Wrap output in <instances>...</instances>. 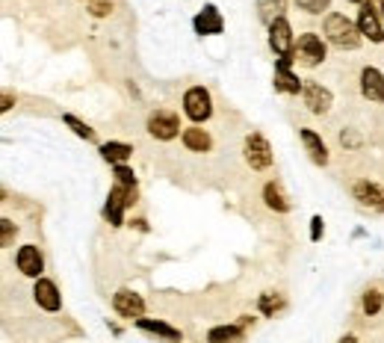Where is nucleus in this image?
<instances>
[{
  "label": "nucleus",
  "instance_id": "nucleus-1",
  "mask_svg": "<svg viewBox=\"0 0 384 343\" xmlns=\"http://www.w3.org/2000/svg\"><path fill=\"white\" fill-rule=\"evenodd\" d=\"M326 36H328V42L340 51H355L360 48V30L358 24H352L346 15H340V12H331L326 18Z\"/></svg>",
  "mask_w": 384,
  "mask_h": 343
},
{
  "label": "nucleus",
  "instance_id": "nucleus-17",
  "mask_svg": "<svg viewBox=\"0 0 384 343\" xmlns=\"http://www.w3.org/2000/svg\"><path fill=\"white\" fill-rule=\"evenodd\" d=\"M299 136H301V145H305V151L311 154L313 163L316 166H326L328 163V148H326V143H322V136L316 130H311V128H301Z\"/></svg>",
  "mask_w": 384,
  "mask_h": 343
},
{
  "label": "nucleus",
  "instance_id": "nucleus-14",
  "mask_svg": "<svg viewBox=\"0 0 384 343\" xmlns=\"http://www.w3.org/2000/svg\"><path fill=\"white\" fill-rule=\"evenodd\" d=\"M352 193L363 208H373V210L384 213V187H378L375 180H358V184L352 187Z\"/></svg>",
  "mask_w": 384,
  "mask_h": 343
},
{
  "label": "nucleus",
  "instance_id": "nucleus-8",
  "mask_svg": "<svg viewBox=\"0 0 384 343\" xmlns=\"http://www.w3.org/2000/svg\"><path fill=\"white\" fill-rule=\"evenodd\" d=\"M301 98H305V107H308L313 116H326V113L331 110V104H334V95H331L326 86H322V83H316V80H305Z\"/></svg>",
  "mask_w": 384,
  "mask_h": 343
},
{
  "label": "nucleus",
  "instance_id": "nucleus-24",
  "mask_svg": "<svg viewBox=\"0 0 384 343\" xmlns=\"http://www.w3.org/2000/svg\"><path fill=\"white\" fill-rule=\"evenodd\" d=\"M381 308H384V293L381 290H367V293H363V314L375 317Z\"/></svg>",
  "mask_w": 384,
  "mask_h": 343
},
{
  "label": "nucleus",
  "instance_id": "nucleus-19",
  "mask_svg": "<svg viewBox=\"0 0 384 343\" xmlns=\"http://www.w3.org/2000/svg\"><path fill=\"white\" fill-rule=\"evenodd\" d=\"M264 201H266V208L275 210V213H287L290 210V198L284 195V190H281L275 180H269V184L264 187Z\"/></svg>",
  "mask_w": 384,
  "mask_h": 343
},
{
  "label": "nucleus",
  "instance_id": "nucleus-34",
  "mask_svg": "<svg viewBox=\"0 0 384 343\" xmlns=\"http://www.w3.org/2000/svg\"><path fill=\"white\" fill-rule=\"evenodd\" d=\"M349 4H358L360 6V4H367V0H349Z\"/></svg>",
  "mask_w": 384,
  "mask_h": 343
},
{
  "label": "nucleus",
  "instance_id": "nucleus-4",
  "mask_svg": "<svg viewBox=\"0 0 384 343\" xmlns=\"http://www.w3.org/2000/svg\"><path fill=\"white\" fill-rule=\"evenodd\" d=\"M184 113H187V118H192L195 125L207 122V118L213 116L210 92H207L204 86H192V89H187V95H184Z\"/></svg>",
  "mask_w": 384,
  "mask_h": 343
},
{
  "label": "nucleus",
  "instance_id": "nucleus-28",
  "mask_svg": "<svg viewBox=\"0 0 384 343\" xmlns=\"http://www.w3.org/2000/svg\"><path fill=\"white\" fill-rule=\"evenodd\" d=\"M299 9L301 12H308V15H319V12H326L331 6V0H296Z\"/></svg>",
  "mask_w": 384,
  "mask_h": 343
},
{
  "label": "nucleus",
  "instance_id": "nucleus-10",
  "mask_svg": "<svg viewBox=\"0 0 384 343\" xmlns=\"http://www.w3.org/2000/svg\"><path fill=\"white\" fill-rule=\"evenodd\" d=\"M296 56H278V66H275V89L278 92H287V95H299L305 89V80H299L290 66H293Z\"/></svg>",
  "mask_w": 384,
  "mask_h": 343
},
{
  "label": "nucleus",
  "instance_id": "nucleus-30",
  "mask_svg": "<svg viewBox=\"0 0 384 343\" xmlns=\"http://www.w3.org/2000/svg\"><path fill=\"white\" fill-rule=\"evenodd\" d=\"M89 12H92L95 18H107V15L113 12V4H107V0H92V4H89Z\"/></svg>",
  "mask_w": 384,
  "mask_h": 343
},
{
  "label": "nucleus",
  "instance_id": "nucleus-26",
  "mask_svg": "<svg viewBox=\"0 0 384 343\" xmlns=\"http://www.w3.org/2000/svg\"><path fill=\"white\" fill-rule=\"evenodd\" d=\"M281 308H284V299H281L278 293H264V296H260V314L272 317V314L281 311Z\"/></svg>",
  "mask_w": 384,
  "mask_h": 343
},
{
  "label": "nucleus",
  "instance_id": "nucleus-2",
  "mask_svg": "<svg viewBox=\"0 0 384 343\" xmlns=\"http://www.w3.org/2000/svg\"><path fill=\"white\" fill-rule=\"evenodd\" d=\"M136 201V187H125V184H115L107 195V205H104V219L110 225H125V210Z\"/></svg>",
  "mask_w": 384,
  "mask_h": 343
},
{
  "label": "nucleus",
  "instance_id": "nucleus-29",
  "mask_svg": "<svg viewBox=\"0 0 384 343\" xmlns=\"http://www.w3.org/2000/svg\"><path fill=\"white\" fill-rule=\"evenodd\" d=\"M0 225H4V237H0V243H4V246H12V240H15V234H18V225H15L12 219H4Z\"/></svg>",
  "mask_w": 384,
  "mask_h": 343
},
{
  "label": "nucleus",
  "instance_id": "nucleus-31",
  "mask_svg": "<svg viewBox=\"0 0 384 343\" xmlns=\"http://www.w3.org/2000/svg\"><path fill=\"white\" fill-rule=\"evenodd\" d=\"M322 234H326V222H322V216H313L311 219V240H313V243H319Z\"/></svg>",
  "mask_w": 384,
  "mask_h": 343
},
{
  "label": "nucleus",
  "instance_id": "nucleus-23",
  "mask_svg": "<svg viewBox=\"0 0 384 343\" xmlns=\"http://www.w3.org/2000/svg\"><path fill=\"white\" fill-rule=\"evenodd\" d=\"M242 334H246V329H242V326H216V329H210L207 340H210V343H219V340H239Z\"/></svg>",
  "mask_w": 384,
  "mask_h": 343
},
{
  "label": "nucleus",
  "instance_id": "nucleus-13",
  "mask_svg": "<svg viewBox=\"0 0 384 343\" xmlns=\"http://www.w3.org/2000/svg\"><path fill=\"white\" fill-rule=\"evenodd\" d=\"M192 27H195L198 36H219L222 30H225V21H222V12L213 4H207L192 18Z\"/></svg>",
  "mask_w": 384,
  "mask_h": 343
},
{
  "label": "nucleus",
  "instance_id": "nucleus-3",
  "mask_svg": "<svg viewBox=\"0 0 384 343\" xmlns=\"http://www.w3.org/2000/svg\"><path fill=\"white\" fill-rule=\"evenodd\" d=\"M242 154H246V163L254 172H264L272 166V145L266 143L264 133H249L246 143H242Z\"/></svg>",
  "mask_w": 384,
  "mask_h": 343
},
{
  "label": "nucleus",
  "instance_id": "nucleus-9",
  "mask_svg": "<svg viewBox=\"0 0 384 343\" xmlns=\"http://www.w3.org/2000/svg\"><path fill=\"white\" fill-rule=\"evenodd\" d=\"M358 30L360 36H367L370 42L381 45L384 42V27H381V18L373 6V0H367V4H360V12H358Z\"/></svg>",
  "mask_w": 384,
  "mask_h": 343
},
{
  "label": "nucleus",
  "instance_id": "nucleus-15",
  "mask_svg": "<svg viewBox=\"0 0 384 343\" xmlns=\"http://www.w3.org/2000/svg\"><path fill=\"white\" fill-rule=\"evenodd\" d=\"M360 95L375 104H384V74L373 66H367L360 71Z\"/></svg>",
  "mask_w": 384,
  "mask_h": 343
},
{
  "label": "nucleus",
  "instance_id": "nucleus-32",
  "mask_svg": "<svg viewBox=\"0 0 384 343\" xmlns=\"http://www.w3.org/2000/svg\"><path fill=\"white\" fill-rule=\"evenodd\" d=\"M340 143H343V148H358V136H352V133H340Z\"/></svg>",
  "mask_w": 384,
  "mask_h": 343
},
{
  "label": "nucleus",
  "instance_id": "nucleus-25",
  "mask_svg": "<svg viewBox=\"0 0 384 343\" xmlns=\"http://www.w3.org/2000/svg\"><path fill=\"white\" fill-rule=\"evenodd\" d=\"M63 122H66V125H68V128H71V130H74V133H77L80 139H86V143H89V139H95V130H92V128H89L86 122H80L77 116L66 113V116H63Z\"/></svg>",
  "mask_w": 384,
  "mask_h": 343
},
{
  "label": "nucleus",
  "instance_id": "nucleus-7",
  "mask_svg": "<svg viewBox=\"0 0 384 343\" xmlns=\"http://www.w3.org/2000/svg\"><path fill=\"white\" fill-rule=\"evenodd\" d=\"M269 48L275 51V56H293V51H296V39H293L290 21L284 15L269 24Z\"/></svg>",
  "mask_w": 384,
  "mask_h": 343
},
{
  "label": "nucleus",
  "instance_id": "nucleus-27",
  "mask_svg": "<svg viewBox=\"0 0 384 343\" xmlns=\"http://www.w3.org/2000/svg\"><path fill=\"white\" fill-rule=\"evenodd\" d=\"M113 175H115V184H125V187H136V175H133V169H130L128 163H115Z\"/></svg>",
  "mask_w": 384,
  "mask_h": 343
},
{
  "label": "nucleus",
  "instance_id": "nucleus-35",
  "mask_svg": "<svg viewBox=\"0 0 384 343\" xmlns=\"http://www.w3.org/2000/svg\"><path fill=\"white\" fill-rule=\"evenodd\" d=\"M378 6H381V12H384V0H378Z\"/></svg>",
  "mask_w": 384,
  "mask_h": 343
},
{
  "label": "nucleus",
  "instance_id": "nucleus-5",
  "mask_svg": "<svg viewBox=\"0 0 384 343\" xmlns=\"http://www.w3.org/2000/svg\"><path fill=\"white\" fill-rule=\"evenodd\" d=\"M148 133L154 139H160V143H169V139H175L180 133V118L175 110H154L148 116Z\"/></svg>",
  "mask_w": 384,
  "mask_h": 343
},
{
  "label": "nucleus",
  "instance_id": "nucleus-11",
  "mask_svg": "<svg viewBox=\"0 0 384 343\" xmlns=\"http://www.w3.org/2000/svg\"><path fill=\"white\" fill-rule=\"evenodd\" d=\"M113 308L118 317H125V319H136V317H142L145 314V299L133 293V290H118L113 296Z\"/></svg>",
  "mask_w": 384,
  "mask_h": 343
},
{
  "label": "nucleus",
  "instance_id": "nucleus-33",
  "mask_svg": "<svg viewBox=\"0 0 384 343\" xmlns=\"http://www.w3.org/2000/svg\"><path fill=\"white\" fill-rule=\"evenodd\" d=\"M9 107H12V95L6 92V95H4V107H0V110H9Z\"/></svg>",
  "mask_w": 384,
  "mask_h": 343
},
{
  "label": "nucleus",
  "instance_id": "nucleus-16",
  "mask_svg": "<svg viewBox=\"0 0 384 343\" xmlns=\"http://www.w3.org/2000/svg\"><path fill=\"white\" fill-rule=\"evenodd\" d=\"M15 264H18V270H21L27 278H38V275H42V270H45V257H42V252H38L36 246H21V249H18V255H15Z\"/></svg>",
  "mask_w": 384,
  "mask_h": 343
},
{
  "label": "nucleus",
  "instance_id": "nucleus-22",
  "mask_svg": "<svg viewBox=\"0 0 384 343\" xmlns=\"http://www.w3.org/2000/svg\"><path fill=\"white\" fill-rule=\"evenodd\" d=\"M284 6H287V0H257V15H260V21L269 27L275 18L284 15Z\"/></svg>",
  "mask_w": 384,
  "mask_h": 343
},
{
  "label": "nucleus",
  "instance_id": "nucleus-12",
  "mask_svg": "<svg viewBox=\"0 0 384 343\" xmlns=\"http://www.w3.org/2000/svg\"><path fill=\"white\" fill-rule=\"evenodd\" d=\"M33 296H36V302H38V308H45V311H51V314H56L59 308H63V296H59V290H56V285H53L51 278L38 275V278H36V287H33Z\"/></svg>",
  "mask_w": 384,
  "mask_h": 343
},
{
  "label": "nucleus",
  "instance_id": "nucleus-21",
  "mask_svg": "<svg viewBox=\"0 0 384 343\" xmlns=\"http://www.w3.org/2000/svg\"><path fill=\"white\" fill-rule=\"evenodd\" d=\"M130 154H133V148L128 145V143H104L100 145V157L107 160V163H128L130 160Z\"/></svg>",
  "mask_w": 384,
  "mask_h": 343
},
{
  "label": "nucleus",
  "instance_id": "nucleus-36",
  "mask_svg": "<svg viewBox=\"0 0 384 343\" xmlns=\"http://www.w3.org/2000/svg\"><path fill=\"white\" fill-rule=\"evenodd\" d=\"M86 4H92V0H86Z\"/></svg>",
  "mask_w": 384,
  "mask_h": 343
},
{
  "label": "nucleus",
  "instance_id": "nucleus-6",
  "mask_svg": "<svg viewBox=\"0 0 384 343\" xmlns=\"http://www.w3.org/2000/svg\"><path fill=\"white\" fill-rule=\"evenodd\" d=\"M293 56L299 59L301 66L316 68V66L322 63V59H326V42H322V39H319L316 33H305V36H299Z\"/></svg>",
  "mask_w": 384,
  "mask_h": 343
},
{
  "label": "nucleus",
  "instance_id": "nucleus-20",
  "mask_svg": "<svg viewBox=\"0 0 384 343\" xmlns=\"http://www.w3.org/2000/svg\"><path fill=\"white\" fill-rule=\"evenodd\" d=\"M180 139H184V145H187L190 151H198V154L210 151V145H213L210 133H207V130H201V128H187Z\"/></svg>",
  "mask_w": 384,
  "mask_h": 343
},
{
  "label": "nucleus",
  "instance_id": "nucleus-18",
  "mask_svg": "<svg viewBox=\"0 0 384 343\" xmlns=\"http://www.w3.org/2000/svg\"><path fill=\"white\" fill-rule=\"evenodd\" d=\"M139 329L142 332H148V334H157V337H166V340H180V329H175V326H169V322H163V319H148L145 314L142 317H136L133 319Z\"/></svg>",
  "mask_w": 384,
  "mask_h": 343
}]
</instances>
